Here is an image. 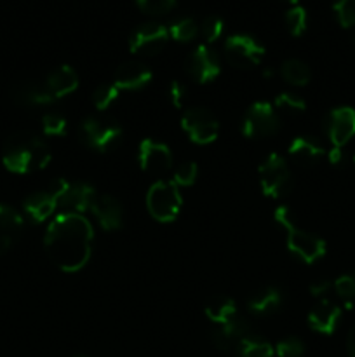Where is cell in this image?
Segmentation results:
<instances>
[{
    "mask_svg": "<svg viewBox=\"0 0 355 357\" xmlns=\"http://www.w3.org/2000/svg\"><path fill=\"white\" fill-rule=\"evenodd\" d=\"M94 230L89 220L75 213H61L49 223L44 237L47 257L66 274L79 272L93 255Z\"/></svg>",
    "mask_w": 355,
    "mask_h": 357,
    "instance_id": "6da1fadb",
    "label": "cell"
},
{
    "mask_svg": "<svg viewBox=\"0 0 355 357\" xmlns=\"http://www.w3.org/2000/svg\"><path fill=\"white\" fill-rule=\"evenodd\" d=\"M51 150L47 143L31 132L10 136L3 145L2 162L14 174H30L42 171L51 162Z\"/></svg>",
    "mask_w": 355,
    "mask_h": 357,
    "instance_id": "7a4b0ae2",
    "label": "cell"
},
{
    "mask_svg": "<svg viewBox=\"0 0 355 357\" xmlns=\"http://www.w3.org/2000/svg\"><path fill=\"white\" fill-rule=\"evenodd\" d=\"M274 218L285 232V244L289 253L305 264H315L326 255V241L310 230L301 229L296 220V213L289 206H278Z\"/></svg>",
    "mask_w": 355,
    "mask_h": 357,
    "instance_id": "3957f363",
    "label": "cell"
},
{
    "mask_svg": "<svg viewBox=\"0 0 355 357\" xmlns=\"http://www.w3.org/2000/svg\"><path fill=\"white\" fill-rule=\"evenodd\" d=\"M183 197L173 180H159L146 192V209L159 223H173L180 216Z\"/></svg>",
    "mask_w": 355,
    "mask_h": 357,
    "instance_id": "277c9868",
    "label": "cell"
},
{
    "mask_svg": "<svg viewBox=\"0 0 355 357\" xmlns=\"http://www.w3.org/2000/svg\"><path fill=\"white\" fill-rule=\"evenodd\" d=\"M122 128L110 117H87L79 126V138L89 150L97 153L110 152L122 139Z\"/></svg>",
    "mask_w": 355,
    "mask_h": 357,
    "instance_id": "5b68a950",
    "label": "cell"
},
{
    "mask_svg": "<svg viewBox=\"0 0 355 357\" xmlns=\"http://www.w3.org/2000/svg\"><path fill=\"white\" fill-rule=\"evenodd\" d=\"M49 190L54 194L58 208L65 209V213H75V215H84L89 211L94 199L97 197L96 188L86 181H68L58 178L51 185Z\"/></svg>",
    "mask_w": 355,
    "mask_h": 357,
    "instance_id": "8992f818",
    "label": "cell"
},
{
    "mask_svg": "<svg viewBox=\"0 0 355 357\" xmlns=\"http://www.w3.org/2000/svg\"><path fill=\"white\" fill-rule=\"evenodd\" d=\"M260 185L261 192L268 199H282L291 192L292 174L287 162L278 153H270L263 162L260 164Z\"/></svg>",
    "mask_w": 355,
    "mask_h": 357,
    "instance_id": "52a82bcc",
    "label": "cell"
},
{
    "mask_svg": "<svg viewBox=\"0 0 355 357\" xmlns=\"http://www.w3.org/2000/svg\"><path fill=\"white\" fill-rule=\"evenodd\" d=\"M281 129V115L268 101H256L247 108L240 124L246 138H268Z\"/></svg>",
    "mask_w": 355,
    "mask_h": 357,
    "instance_id": "ba28073f",
    "label": "cell"
},
{
    "mask_svg": "<svg viewBox=\"0 0 355 357\" xmlns=\"http://www.w3.org/2000/svg\"><path fill=\"white\" fill-rule=\"evenodd\" d=\"M181 129L197 145H209L219 135V122L205 108H188L181 115Z\"/></svg>",
    "mask_w": 355,
    "mask_h": 357,
    "instance_id": "9c48e42d",
    "label": "cell"
},
{
    "mask_svg": "<svg viewBox=\"0 0 355 357\" xmlns=\"http://www.w3.org/2000/svg\"><path fill=\"white\" fill-rule=\"evenodd\" d=\"M225 56L230 65L237 68H251L260 65L265 56V47L247 33L230 35L225 40Z\"/></svg>",
    "mask_w": 355,
    "mask_h": 357,
    "instance_id": "30bf717a",
    "label": "cell"
},
{
    "mask_svg": "<svg viewBox=\"0 0 355 357\" xmlns=\"http://www.w3.org/2000/svg\"><path fill=\"white\" fill-rule=\"evenodd\" d=\"M169 38V30L164 24L155 21L143 23L129 37V51L132 54L155 56L166 47Z\"/></svg>",
    "mask_w": 355,
    "mask_h": 357,
    "instance_id": "8fae6325",
    "label": "cell"
},
{
    "mask_svg": "<svg viewBox=\"0 0 355 357\" xmlns=\"http://www.w3.org/2000/svg\"><path fill=\"white\" fill-rule=\"evenodd\" d=\"M184 70L198 84L212 82L221 73L219 58L209 45L200 44L187 56Z\"/></svg>",
    "mask_w": 355,
    "mask_h": 357,
    "instance_id": "7c38bea8",
    "label": "cell"
},
{
    "mask_svg": "<svg viewBox=\"0 0 355 357\" xmlns=\"http://www.w3.org/2000/svg\"><path fill=\"white\" fill-rule=\"evenodd\" d=\"M138 164L145 173L159 176L173 167V152L166 143L145 138L138 145Z\"/></svg>",
    "mask_w": 355,
    "mask_h": 357,
    "instance_id": "4fadbf2b",
    "label": "cell"
},
{
    "mask_svg": "<svg viewBox=\"0 0 355 357\" xmlns=\"http://www.w3.org/2000/svg\"><path fill=\"white\" fill-rule=\"evenodd\" d=\"M324 131L331 145L343 149L355 136V110L352 107L333 108L324 119Z\"/></svg>",
    "mask_w": 355,
    "mask_h": 357,
    "instance_id": "5bb4252c",
    "label": "cell"
},
{
    "mask_svg": "<svg viewBox=\"0 0 355 357\" xmlns=\"http://www.w3.org/2000/svg\"><path fill=\"white\" fill-rule=\"evenodd\" d=\"M89 211L106 232H115L124 225V208L113 195H97Z\"/></svg>",
    "mask_w": 355,
    "mask_h": 357,
    "instance_id": "9a60e30c",
    "label": "cell"
},
{
    "mask_svg": "<svg viewBox=\"0 0 355 357\" xmlns=\"http://www.w3.org/2000/svg\"><path fill=\"white\" fill-rule=\"evenodd\" d=\"M152 70L141 61H127L120 65L115 72L113 84L118 91H138L152 82Z\"/></svg>",
    "mask_w": 355,
    "mask_h": 357,
    "instance_id": "2e32d148",
    "label": "cell"
},
{
    "mask_svg": "<svg viewBox=\"0 0 355 357\" xmlns=\"http://www.w3.org/2000/svg\"><path fill=\"white\" fill-rule=\"evenodd\" d=\"M247 337H251L249 324L244 317L233 321V323L221 324V326H214L211 331L212 344L219 349V351H237L239 345L246 340Z\"/></svg>",
    "mask_w": 355,
    "mask_h": 357,
    "instance_id": "e0dca14e",
    "label": "cell"
},
{
    "mask_svg": "<svg viewBox=\"0 0 355 357\" xmlns=\"http://www.w3.org/2000/svg\"><path fill=\"white\" fill-rule=\"evenodd\" d=\"M341 309L331 300L322 298L308 312V326L320 335H333L340 324Z\"/></svg>",
    "mask_w": 355,
    "mask_h": 357,
    "instance_id": "ac0fdd59",
    "label": "cell"
},
{
    "mask_svg": "<svg viewBox=\"0 0 355 357\" xmlns=\"http://www.w3.org/2000/svg\"><path fill=\"white\" fill-rule=\"evenodd\" d=\"M23 216L10 206L0 204V255L7 253L23 232Z\"/></svg>",
    "mask_w": 355,
    "mask_h": 357,
    "instance_id": "d6986e66",
    "label": "cell"
},
{
    "mask_svg": "<svg viewBox=\"0 0 355 357\" xmlns=\"http://www.w3.org/2000/svg\"><path fill=\"white\" fill-rule=\"evenodd\" d=\"M289 157L301 166H313L326 155V149L312 136H296L287 146Z\"/></svg>",
    "mask_w": 355,
    "mask_h": 357,
    "instance_id": "ffe728a7",
    "label": "cell"
},
{
    "mask_svg": "<svg viewBox=\"0 0 355 357\" xmlns=\"http://www.w3.org/2000/svg\"><path fill=\"white\" fill-rule=\"evenodd\" d=\"M44 84L54 100H61V98L75 93L77 87H79V75H77V72L72 66L63 65L58 66L56 70H52V72L45 77Z\"/></svg>",
    "mask_w": 355,
    "mask_h": 357,
    "instance_id": "44dd1931",
    "label": "cell"
},
{
    "mask_svg": "<svg viewBox=\"0 0 355 357\" xmlns=\"http://www.w3.org/2000/svg\"><path fill=\"white\" fill-rule=\"evenodd\" d=\"M23 209L30 222L42 223L51 218L52 213L58 209V202H56L54 194L51 190L35 192L24 199Z\"/></svg>",
    "mask_w": 355,
    "mask_h": 357,
    "instance_id": "7402d4cb",
    "label": "cell"
},
{
    "mask_svg": "<svg viewBox=\"0 0 355 357\" xmlns=\"http://www.w3.org/2000/svg\"><path fill=\"white\" fill-rule=\"evenodd\" d=\"M282 303H284V295H282L281 289L275 288V286H267L247 300V309L254 316H270L281 309Z\"/></svg>",
    "mask_w": 355,
    "mask_h": 357,
    "instance_id": "603a6c76",
    "label": "cell"
},
{
    "mask_svg": "<svg viewBox=\"0 0 355 357\" xmlns=\"http://www.w3.org/2000/svg\"><path fill=\"white\" fill-rule=\"evenodd\" d=\"M204 312L214 326L233 323V321L242 317L237 303L232 298H228V296H214V298H211L207 305H205Z\"/></svg>",
    "mask_w": 355,
    "mask_h": 357,
    "instance_id": "cb8c5ba5",
    "label": "cell"
},
{
    "mask_svg": "<svg viewBox=\"0 0 355 357\" xmlns=\"http://www.w3.org/2000/svg\"><path fill=\"white\" fill-rule=\"evenodd\" d=\"M13 98L21 105H33V107H44V105L54 103V98L49 93L44 82L28 80L14 87Z\"/></svg>",
    "mask_w": 355,
    "mask_h": 357,
    "instance_id": "d4e9b609",
    "label": "cell"
},
{
    "mask_svg": "<svg viewBox=\"0 0 355 357\" xmlns=\"http://www.w3.org/2000/svg\"><path fill=\"white\" fill-rule=\"evenodd\" d=\"M281 77L291 86L303 87L312 79V70L301 59L289 58L281 65Z\"/></svg>",
    "mask_w": 355,
    "mask_h": 357,
    "instance_id": "484cf974",
    "label": "cell"
},
{
    "mask_svg": "<svg viewBox=\"0 0 355 357\" xmlns=\"http://www.w3.org/2000/svg\"><path fill=\"white\" fill-rule=\"evenodd\" d=\"M237 357H274L275 349L263 338H258L254 335L247 337L237 349Z\"/></svg>",
    "mask_w": 355,
    "mask_h": 357,
    "instance_id": "4316f807",
    "label": "cell"
},
{
    "mask_svg": "<svg viewBox=\"0 0 355 357\" xmlns=\"http://www.w3.org/2000/svg\"><path fill=\"white\" fill-rule=\"evenodd\" d=\"M167 30H169V37L176 42H190L200 33V26L191 17H180L173 21Z\"/></svg>",
    "mask_w": 355,
    "mask_h": 357,
    "instance_id": "83f0119b",
    "label": "cell"
},
{
    "mask_svg": "<svg viewBox=\"0 0 355 357\" xmlns=\"http://www.w3.org/2000/svg\"><path fill=\"white\" fill-rule=\"evenodd\" d=\"M285 26H287V31L292 35V37H299V35L305 33L306 26H308V14H306L305 7L294 3L292 7H289L285 10Z\"/></svg>",
    "mask_w": 355,
    "mask_h": 357,
    "instance_id": "f1b7e54d",
    "label": "cell"
},
{
    "mask_svg": "<svg viewBox=\"0 0 355 357\" xmlns=\"http://www.w3.org/2000/svg\"><path fill=\"white\" fill-rule=\"evenodd\" d=\"M274 107L278 114L298 115L306 110V103L301 96L296 93H281L274 101Z\"/></svg>",
    "mask_w": 355,
    "mask_h": 357,
    "instance_id": "f546056e",
    "label": "cell"
},
{
    "mask_svg": "<svg viewBox=\"0 0 355 357\" xmlns=\"http://www.w3.org/2000/svg\"><path fill=\"white\" fill-rule=\"evenodd\" d=\"M334 291H336L338 298L343 302L347 309L355 310V272L354 274H345L336 279L333 284Z\"/></svg>",
    "mask_w": 355,
    "mask_h": 357,
    "instance_id": "4dcf8cb0",
    "label": "cell"
},
{
    "mask_svg": "<svg viewBox=\"0 0 355 357\" xmlns=\"http://www.w3.org/2000/svg\"><path fill=\"white\" fill-rule=\"evenodd\" d=\"M118 96H120V91H118L115 84H101V86L94 89L93 103L97 110L104 112L118 100Z\"/></svg>",
    "mask_w": 355,
    "mask_h": 357,
    "instance_id": "1f68e13d",
    "label": "cell"
},
{
    "mask_svg": "<svg viewBox=\"0 0 355 357\" xmlns=\"http://www.w3.org/2000/svg\"><path fill=\"white\" fill-rule=\"evenodd\" d=\"M42 131H44L45 136H51V138H61L68 131V121L61 114L49 112L42 117Z\"/></svg>",
    "mask_w": 355,
    "mask_h": 357,
    "instance_id": "d6a6232c",
    "label": "cell"
},
{
    "mask_svg": "<svg viewBox=\"0 0 355 357\" xmlns=\"http://www.w3.org/2000/svg\"><path fill=\"white\" fill-rule=\"evenodd\" d=\"M333 9L341 26H355V0H336Z\"/></svg>",
    "mask_w": 355,
    "mask_h": 357,
    "instance_id": "836d02e7",
    "label": "cell"
},
{
    "mask_svg": "<svg viewBox=\"0 0 355 357\" xmlns=\"http://www.w3.org/2000/svg\"><path fill=\"white\" fill-rule=\"evenodd\" d=\"M275 354L278 357H303V354H305V344L298 337L282 338L275 345Z\"/></svg>",
    "mask_w": 355,
    "mask_h": 357,
    "instance_id": "e575fe53",
    "label": "cell"
},
{
    "mask_svg": "<svg viewBox=\"0 0 355 357\" xmlns=\"http://www.w3.org/2000/svg\"><path fill=\"white\" fill-rule=\"evenodd\" d=\"M198 167L195 162H183L176 171H174L173 181L178 187H191L197 181Z\"/></svg>",
    "mask_w": 355,
    "mask_h": 357,
    "instance_id": "d590c367",
    "label": "cell"
},
{
    "mask_svg": "<svg viewBox=\"0 0 355 357\" xmlns=\"http://www.w3.org/2000/svg\"><path fill=\"white\" fill-rule=\"evenodd\" d=\"M223 30H225V23H223L221 17L218 16L205 17L204 23L200 24L202 37H204V40L209 42V44L218 40V38L223 35Z\"/></svg>",
    "mask_w": 355,
    "mask_h": 357,
    "instance_id": "8d00e7d4",
    "label": "cell"
},
{
    "mask_svg": "<svg viewBox=\"0 0 355 357\" xmlns=\"http://www.w3.org/2000/svg\"><path fill=\"white\" fill-rule=\"evenodd\" d=\"M136 3H138L143 13L160 16V14H166L167 10L173 9L176 0H136Z\"/></svg>",
    "mask_w": 355,
    "mask_h": 357,
    "instance_id": "74e56055",
    "label": "cell"
},
{
    "mask_svg": "<svg viewBox=\"0 0 355 357\" xmlns=\"http://www.w3.org/2000/svg\"><path fill=\"white\" fill-rule=\"evenodd\" d=\"M169 100L174 108L183 107L184 100H187V87L181 82H178V80H173L169 86Z\"/></svg>",
    "mask_w": 355,
    "mask_h": 357,
    "instance_id": "f35d334b",
    "label": "cell"
},
{
    "mask_svg": "<svg viewBox=\"0 0 355 357\" xmlns=\"http://www.w3.org/2000/svg\"><path fill=\"white\" fill-rule=\"evenodd\" d=\"M331 288H333V284H331L329 281H326V279H320V281H315L310 284V293H312V296H317V298H326L327 293L331 291Z\"/></svg>",
    "mask_w": 355,
    "mask_h": 357,
    "instance_id": "ab89813d",
    "label": "cell"
},
{
    "mask_svg": "<svg viewBox=\"0 0 355 357\" xmlns=\"http://www.w3.org/2000/svg\"><path fill=\"white\" fill-rule=\"evenodd\" d=\"M326 155L333 166H340V164L343 162V152H341V149H336V146H333Z\"/></svg>",
    "mask_w": 355,
    "mask_h": 357,
    "instance_id": "60d3db41",
    "label": "cell"
},
{
    "mask_svg": "<svg viewBox=\"0 0 355 357\" xmlns=\"http://www.w3.org/2000/svg\"><path fill=\"white\" fill-rule=\"evenodd\" d=\"M347 351L348 356L355 357V326L348 331V337H347Z\"/></svg>",
    "mask_w": 355,
    "mask_h": 357,
    "instance_id": "b9f144b4",
    "label": "cell"
},
{
    "mask_svg": "<svg viewBox=\"0 0 355 357\" xmlns=\"http://www.w3.org/2000/svg\"><path fill=\"white\" fill-rule=\"evenodd\" d=\"M285 2H291V3H296V2H298V0H285Z\"/></svg>",
    "mask_w": 355,
    "mask_h": 357,
    "instance_id": "7bdbcfd3",
    "label": "cell"
},
{
    "mask_svg": "<svg viewBox=\"0 0 355 357\" xmlns=\"http://www.w3.org/2000/svg\"><path fill=\"white\" fill-rule=\"evenodd\" d=\"M354 162H355V155H354Z\"/></svg>",
    "mask_w": 355,
    "mask_h": 357,
    "instance_id": "ee69618b",
    "label": "cell"
}]
</instances>
